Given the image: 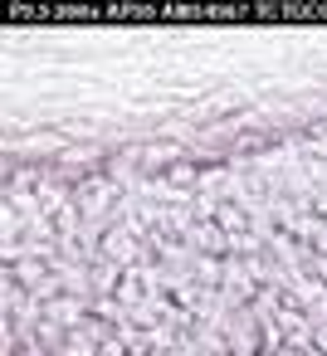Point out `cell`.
<instances>
[{
    "label": "cell",
    "mask_w": 327,
    "mask_h": 356,
    "mask_svg": "<svg viewBox=\"0 0 327 356\" xmlns=\"http://www.w3.org/2000/svg\"><path fill=\"white\" fill-rule=\"evenodd\" d=\"M191 244H196V249H220V244H230V239H225V229H205V225H200V229H191Z\"/></svg>",
    "instance_id": "obj_1"
},
{
    "label": "cell",
    "mask_w": 327,
    "mask_h": 356,
    "mask_svg": "<svg viewBox=\"0 0 327 356\" xmlns=\"http://www.w3.org/2000/svg\"><path fill=\"white\" fill-rule=\"evenodd\" d=\"M108 259H132V234H108Z\"/></svg>",
    "instance_id": "obj_2"
}]
</instances>
